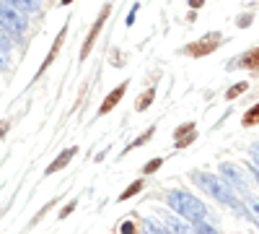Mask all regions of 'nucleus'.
Segmentation results:
<instances>
[{"mask_svg": "<svg viewBox=\"0 0 259 234\" xmlns=\"http://www.w3.org/2000/svg\"><path fill=\"white\" fill-rule=\"evenodd\" d=\"M11 6H16L18 11H24V13H34L39 11V0H8Z\"/></svg>", "mask_w": 259, "mask_h": 234, "instance_id": "f8f14e48", "label": "nucleus"}, {"mask_svg": "<svg viewBox=\"0 0 259 234\" xmlns=\"http://www.w3.org/2000/svg\"><path fill=\"white\" fill-rule=\"evenodd\" d=\"M249 24H251V16H244V18L239 21V26H241V29H246Z\"/></svg>", "mask_w": 259, "mask_h": 234, "instance_id": "5701e85b", "label": "nucleus"}, {"mask_svg": "<svg viewBox=\"0 0 259 234\" xmlns=\"http://www.w3.org/2000/svg\"><path fill=\"white\" fill-rule=\"evenodd\" d=\"M122 231H124V234H133V231H135V224H133V221H124V224H122Z\"/></svg>", "mask_w": 259, "mask_h": 234, "instance_id": "4be33fe9", "label": "nucleus"}, {"mask_svg": "<svg viewBox=\"0 0 259 234\" xmlns=\"http://www.w3.org/2000/svg\"><path fill=\"white\" fill-rule=\"evenodd\" d=\"M246 208H249V216L254 224H259V198L254 195H246Z\"/></svg>", "mask_w": 259, "mask_h": 234, "instance_id": "4468645a", "label": "nucleus"}, {"mask_svg": "<svg viewBox=\"0 0 259 234\" xmlns=\"http://www.w3.org/2000/svg\"><path fill=\"white\" fill-rule=\"evenodd\" d=\"M246 127H251V125H259V102L254 104V107H249L246 110V115H244V120H241Z\"/></svg>", "mask_w": 259, "mask_h": 234, "instance_id": "ddd939ff", "label": "nucleus"}, {"mask_svg": "<svg viewBox=\"0 0 259 234\" xmlns=\"http://www.w3.org/2000/svg\"><path fill=\"white\" fill-rule=\"evenodd\" d=\"M202 3H205V0H189V6H192V8H200Z\"/></svg>", "mask_w": 259, "mask_h": 234, "instance_id": "393cba45", "label": "nucleus"}, {"mask_svg": "<svg viewBox=\"0 0 259 234\" xmlns=\"http://www.w3.org/2000/svg\"><path fill=\"white\" fill-rule=\"evenodd\" d=\"M140 190H143V182H140V180H135L133 185H127V190H124V193L119 195V200H130V198H133V195H138Z\"/></svg>", "mask_w": 259, "mask_h": 234, "instance_id": "2eb2a0df", "label": "nucleus"}, {"mask_svg": "<svg viewBox=\"0 0 259 234\" xmlns=\"http://www.w3.org/2000/svg\"><path fill=\"white\" fill-rule=\"evenodd\" d=\"M68 3H73V0H62V6H68Z\"/></svg>", "mask_w": 259, "mask_h": 234, "instance_id": "a878e982", "label": "nucleus"}, {"mask_svg": "<svg viewBox=\"0 0 259 234\" xmlns=\"http://www.w3.org/2000/svg\"><path fill=\"white\" fill-rule=\"evenodd\" d=\"M228 68H249V71H259V47L246 50L244 55H239L236 60H231Z\"/></svg>", "mask_w": 259, "mask_h": 234, "instance_id": "6e6552de", "label": "nucleus"}, {"mask_svg": "<svg viewBox=\"0 0 259 234\" xmlns=\"http://www.w3.org/2000/svg\"><path fill=\"white\" fill-rule=\"evenodd\" d=\"M127 86H130V81H124V83H119V86L114 89V91H109V96H106L104 102H101V107H99V115H109L117 104L122 102V96H124V91H127Z\"/></svg>", "mask_w": 259, "mask_h": 234, "instance_id": "1a4fd4ad", "label": "nucleus"}, {"mask_svg": "<svg viewBox=\"0 0 259 234\" xmlns=\"http://www.w3.org/2000/svg\"><path fill=\"white\" fill-rule=\"evenodd\" d=\"M0 29L8 34H24L26 31V13L11 6L8 0H0Z\"/></svg>", "mask_w": 259, "mask_h": 234, "instance_id": "7ed1b4c3", "label": "nucleus"}, {"mask_svg": "<svg viewBox=\"0 0 259 234\" xmlns=\"http://www.w3.org/2000/svg\"><path fill=\"white\" fill-rule=\"evenodd\" d=\"M75 154H78V148H75V146H73V148H65V151H62V154H60V156H57L52 164H50V169H47V172H50V175H52V172H60L62 166H68V161H70Z\"/></svg>", "mask_w": 259, "mask_h": 234, "instance_id": "9d476101", "label": "nucleus"}, {"mask_svg": "<svg viewBox=\"0 0 259 234\" xmlns=\"http://www.w3.org/2000/svg\"><path fill=\"white\" fill-rule=\"evenodd\" d=\"M221 175L228 180V185H231L233 190H239L241 195H249V185H246V180H244V172H241L236 164L223 161V164H221Z\"/></svg>", "mask_w": 259, "mask_h": 234, "instance_id": "423d86ee", "label": "nucleus"}, {"mask_svg": "<svg viewBox=\"0 0 259 234\" xmlns=\"http://www.w3.org/2000/svg\"><path fill=\"white\" fill-rule=\"evenodd\" d=\"M73 208H75V200H73V203H68V206H65V208H62V214H60V219H68Z\"/></svg>", "mask_w": 259, "mask_h": 234, "instance_id": "412c9836", "label": "nucleus"}, {"mask_svg": "<svg viewBox=\"0 0 259 234\" xmlns=\"http://www.w3.org/2000/svg\"><path fill=\"white\" fill-rule=\"evenodd\" d=\"M161 164H163V159H153V161H148V164L143 166V172H145V175H153L156 169H161Z\"/></svg>", "mask_w": 259, "mask_h": 234, "instance_id": "f3484780", "label": "nucleus"}, {"mask_svg": "<svg viewBox=\"0 0 259 234\" xmlns=\"http://www.w3.org/2000/svg\"><path fill=\"white\" fill-rule=\"evenodd\" d=\"M246 89H249V83H244V81H241V83H236L233 89H228V91H226V99H236V96H241Z\"/></svg>", "mask_w": 259, "mask_h": 234, "instance_id": "dca6fc26", "label": "nucleus"}, {"mask_svg": "<svg viewBox=\"0 0 259 234\" xmlns=\"http://www.w3.org/2000/svg\"><path fill=\"white\" fill-rule=\"evenodd\" d=\"M109 13H112V6H104V8H101L99 18L94 21V26H91L89 37H85V42H83V50H80V60H85V57L91 55V50H94V42H96V37L101 34V29H104V24H106V18H109Z\"/></svg>", "mask_w": 259, "mask_h": 234, "instance_id": "39448f33", "label": "nucleus"}, {"mask_svg": "<svg viewBox=\"0 0 259 234\" xmlns=\"http://www.w3.org/2000/svg\"><path fill=\"white\" fill-rule=\"evenodd\" d=\"M166 203L174 208L182 219H187V221H192V224L207 219L205 203H202L197 195L187 193V190H168V193H166Z\"/></svg>", "mask_w": 259, "mask_h": 234, "instance_id": "f03ea898", "label": "nucleus"}, {"mask_svg": "<svg viewBox=\"0 0 259 234\" xmlns=\"http://www.w3.org/2000/svg\"><path fill=\"white\" fill-rule=\"evenodd\" d=\"M249 154H251V159H254V164L259 166V143H254V146L249 148Z\"/></svg>", "mask_w": 259, "mask_h": 234, "instance_id": "aec40b11", "label": "nucleus"}, {"mask_svg": "<svg viewBox=\"0 0 259 234\" xmlns=\"http://www.w3.org/2000/svg\"><path fill=\"white\" fill-rule=\"evenodd\" d=\"M197 141V125L194 122H184V125H179L177 130H174V143H177V148H187L189 143H194Z\"/></svg>", "mask_w": 259, "mask_h": 234, "instance_id": "0eeeda50", "label": "nucleus"}, {"mask_svg": "<svg viewBox=\"0 0 259 234\" xmlns=\"http://www.w3.org/2000/svg\"><path fill=\"white\" fill-rule=\"evenodd\" d=\"M153 99H156V86H150V89H145V91L140 94V99H138V104H135V110H138V112H145L150 104H153Z\"/></svg>", "mask_w": 259, "mask_h": 234, "instance_id": "9b49d317", "label": "nucleus"}, {"mask_svg": "<svg viewBox=\"0 0 259 234\" xmlns=\"http://www.w3.org/2000/svg\"><path fill=\"white\" fill-rule=\"evenodd\" d=\"M249 172H251V175H254V180L259 182V166H256V164H254V166H249Z\"/></svg>", "mask_w": 259, "mask_h": 234, "instance_id": "b1692460", "label": "nucleus"}, {"mask_svg": "<svg viewBox=\"0 0 259 234\" xmlns=\"http://www.w3.org/2000/svg\"><path fill=\"white\" fill-rule=\"evenodd\" d=\"M189 180H192L194 185H197L200 190H205V193H207L210 198H215L218 203L231 206V208H236V211H241V203H239V198H236L233 187H231L228 182L218 180L215 175H207V172H192V175H189Z\"/></svg>", "mask_w": 259, "mask_h": 234, "instance_id": "f257e3e1", "label": "nucleus"}, {"mask_svg": "<svg viewBox=\"0 0 259 234\" xmlns=\"http://www.w3.org/2000/svg\"><path fill=\"white\" fill-rule=\"evenodd\" d=\"M138 11H140V6L135 3L133 8H130V13H127V26H133L135 24V16H138Z\"/></svg>", "mask_w": 259, "mask_h": 234, "instance_id": "6ab92c4d", "label": "nucleus"}, {"mask_svg": "<svg viewBox=\"0 0 259 234\" xmlns=\"http://www.w3.org/2000/svg\"><path fill=\"white\" fill-rule=\"evenodd\" d=\"M221 42H223L221 31H210V34H205L202 39H197V42H192V45H187V55H192V57H205V55H210V52L218 50V47H221Z\"/></svg>", "mask_w": 259, "mask_h": 234, "instance_id": "20e7f679", "label": "nucleus"}, {"mask_svg": "<svg viewBox=\"0 0 259 234\" xmlns=\"http://www.w3.org/2000/svg\"><path fill=\"white\" fill-rule=\"evenodd\" d=\"M153 133H156V127H150V130H148V133H143V136H140V138H138V141H135L133 146H130V148H138V146L148 143V141H150V136H153Z\"/></svg>", "mask_w": 259, "mask_h": 234, "instance_id": "a211bd4d", "label": "nucleus"}]
</instances>
